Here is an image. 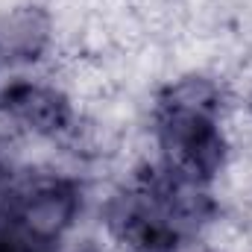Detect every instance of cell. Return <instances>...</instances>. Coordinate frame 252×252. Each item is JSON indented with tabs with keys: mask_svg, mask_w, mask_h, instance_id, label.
<instances>
[{
	"mask_svg": "<svg viewBox=\"0 0 252 252\" xmlns=\"http://www.w3.org/2000/svg\"><path fill=\"white\" fill-rule=\"evenodd\" d=\"M6 109H12L18 118L35 129H59L67 118V106L59 94L47 88H32V85H15L3 94Z\"/></svg>",
	"mask_w": 252,
	"mask_h": 252,
	"instance_id": "cell-2",
	"label": "cell"
},
{
	"mask_svg": "<svg viewBox=\"0 0 252 252\" xmlns=\"http://www.w3.org/2000/svg\"><path fill=\"white\" fill-rule=\"evenodd\" d=\"M76 211V196L70 188H62V185H50V188L35 190L27 205H24V229L38 238V241H50L62 232L64 226L70 223Z\"/></svg>",
	"mask_w": 252,
	"mask_h": 252,
	"instance_id": "cell-1",
	"label": "cell"
}]
</instances>
